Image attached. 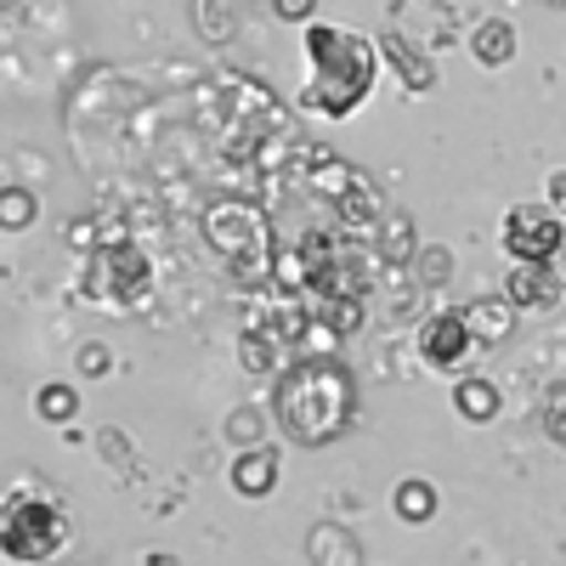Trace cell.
Here are the masks:
<instances>
[{
    "label": "cell",
    "mask_w": 566,
    "mask_h": 566,
    "mask_svg": "<svg viewBox=\"0 0 566 566\" xmlns=\"http://www.w3.org/2000/svg\"><path fill=\"white\" fill-rule=\"evenodd\" d=\"M272 419L295 448H328L357 424V374L335 352H301L277 368Z\"/></svg>",
    "instance_id": "6da1fadb"
},
{
    "label": "cell",
    "mask_w": 566,
    "mask_h": 566,
    "mask_svg": "<svg viewBox=\"0 0 566 566\" xmlns=\"http://www.w3.org/2000/svg\"><path fill=\"white\" fill-rule=\"evenodd\" d=\"M301 57H306V85L301 108L323 119H352L380 80V40H363L346 23H306L301 29Z\"/></svg>",
    "instance_id": "7a4b0ae2"
},
{
    "label": "cell",
    "mask_w": 566,
    "mask_h": 566,
    "mask_svg": "<svg viewBox=\"0 0 566 566\" xmlns=\"http://www.w3.org/2000/svg\"><path fill=\"white\" fill-rule=\"evenodd\" d=\"M374 266H386L380 244L363 250V232L352 227H312L301 239V272H306V301L312 306H335V301H368L374 290Z\"/></svg>",
    "instance_id": "3957f363"
},
{
    "label": "cell",
    "mask_w": 566,
    "mask_h": 566,
    "mask_svg": "<svg viewBox=\"0 0 566 566\" xmlns=\"http://www.w3.org/2000/svg\"><path fill=\"white\" fill-rule=\"evenodd\" d=\"M210 255L239 277V283H272L277 244H272V221L255 199H216L199 221Z\"/></svg>",
    "instance_id": "277c9868"
},
{
    "label": "cell",
    "mask_w": 566,
    "mask_h": 566,
    "mask_svg": "<svg viewBox=\"0 0 566 566\" xmlns=\"http://www.w3.org/2000/svg\"><path fill=\"white\" fill-rule=\"evenodd\" d=\"M80 295L91 306H108V312L148 306V295H154V261L142 255L136 244H125V239H108V244H97L85 255Z\"/></svg>",
    "instance_id": "5b68a950"
},
{
    "label": "cell",
    "mask_w": 566,
    "mask_h": 566,
    "mask_svg": "<svg viewBox=\"0 0 566 566\" xmlns=\"http://www.w3.org/2000/svg\"><path fill=\"white\" fill-rule=\"evenodd\" d=\"M0 549L18 566H40L57 560L69 549V515L57 499H34V493H12L0 510Z\"/></svg>",
    "instance_id": "8992f818"
},
{
    "label": "cell",
    "mask_w": 566,
    "mask_h": 566,
    "mask_svg": "<svg viewBox=\"0 0 566 566\" xmlns=\"http://www.w3.org/2000/svg\"><path fill=\"white\" fill-rule=\"evenodd\" d=\"M499 244H504L510 261H538V266H549V261L566 250V216H555L549 205H515V210L504 216Z\"/></svg>",
    "instance_id": "52a82bcc"
},
{
    "label": "cell",
    "mask_w": 566,
    "mask_h": 566,
    "mask_svg": "<svg viewBox=\"0 0 566 566\" xmlns=\"http://www.w3.org/2000/svg\"><path fill=\"white\" fill-rule=\"evenodd\" d=\"M470 352H476V335H470V323H464V306L453 312H431L419 323V357L424 368H437V374H459L470 363Z\"/></svg>",
    "instance_id": "ba28073f"
},
{
    "label": "cell",
    "mask_w": 566,
    "mask_h": 566,
    "mask_svg": "<svg viewBox=\"0 0 566 566\" xmlns=\"http://www.w3.org/2000/svg\"><path fill=\"white\" fill-rule=\"evenodd\" d=\"M504 295L522 306V312H544V306H555V295H560V283H555V272L549 266H538V261H515L510 266V277H504Z\"/></svg>",
    "instance_id": "9c48e42d"
},
{
    "label": "cell",
    "mask_w": 566,
    "mask_h": 566,
    "mask_svg": "<svg viewBox=\"0 0 566 566\" xmlns=\"http://www.w3.org/2000/svg\"><path fill=\"white\" fill-rule=\"evenodd\" d=\"M515 306L510 295H482V301H470L464 306V323H470V335H476V346H499L515 335Z\"/></svg>",
    "instance_id": "30bf717a"
},
{
    "label": "cell",
    "mask_w": 566,
    "mask_h": 566,
    "mask_svg": "<svg viewBox=\"0 0 566 566\" xmlns=\"http://www.w3.org/2000/svg\"><path fill=\"white\" fill-rule=\"evenodd\" d=\"M380 57L397 69V80L408 91H437V63L424 57V45H413L402 34H380Z\"/></svg>",
    "instance_id": "8fae6325"
},
{
    "label": "cell",
    "mask_w": 566,
    "mask_h": 566,
    "mask_svg": "<svg viewBox=\"0 0 566 566\" xmlns=\"http://www.w3.org/2000/svg\"><path fill=\"white\" fill-rule=\"evenodd\" d=\"M232 488H239V499H266L277 488V453L272 448H244L239 459H232Z\"/></svg>",
    "instance_id": "7c38bea8"
},
{
    "label": "cell",
    "mask_w": 566,
    "mask_h": 566,
    "mask_svg": "<svg viewBox=\"0 0 566 566\" xmlns=\"http://www.w3.org/2000/svg\"><path fill=\"white\" fill-rule=\"evenodd\" d=\"M283 346H290V340H283L272 323H250V328H244V340H239V363H244L250 374L290 368V363H283Z\"/></svg>",
    "instance_id": "4fadbf2b"
},
{
    "label": "cell",
    "mask_w": 566,
    "mask_h": 566,
    "mask_svg": "<svg viewBox=\"0 0 566 566\" xmlns=\"http://www.w3.org/2000/svg\"><path fill=\"white\" fill-rule=\"evenodd\" d=\"M470 52H476L482 69H504V63L515 57V23H504V18L476 23V34H470Z\"/></svg>",
    "instance_id": "5bb4252c"
},
{
    "label": "cell",
    "mask_w": 566,
    "mask_h": 566,
    "mask_svg": "<svg viewBox=\"0 0 566 566\" xmlns=\"http://www.w3.org/2000/svg\"><path fill=\"white\" fill-rule=\"evenodd\" d=\"M453 408H459L470 424H488V419H499V386H493V380H476V374H470V380H459V386H453Z\"/></svg>",
    "instance_id": "9a60e30c"
},
{
    "label": "cell",
    "mask_w": 566,
    "mask_h": 566,
    "mask_svg": "<svg viewBox=\"0 0 566 566\" xmlns=\"http://www.w3.org/2000/svg\"><path fill=\"white\" fill-rule=\"evenodd\" d=\"M391 510L402 515V522H431L437 515V488L431 482H419V476H408V482H397V493H391Z\"/></svg>",
    "instance_id": "2e32d148"
},
{
    "label": "cell",
    "mask_w": 566,
    "mask_h": 566,
    "mask_svg": "<svg viewBox=\"0 0 566 566\" xmlns=\"http://www.w3.org/2000/svg\"><path fill=\"white\" fill-rule=\"evenodd\" d=\"M374 244H380V255H386V266H402L408 255H413V221L408 216H386L380 227H374Z\"/></svg>",
    "instance_id": "e0dca14e"
},
{
    "label": "cell",
    "mask_w": 566,
    "mask_h": 566,
    "mask_svg": "<svg viewBox=\"0 0 566 566\" xmlns=\"http://www.w3.org/2000/svg\"><path fill=\"white\" fill-rule=\"evenodd\" d=\"M74 408H80V397H74L69 386H45V391L34 397V413H40L45 424H69V419H74Z\"/></svg>",
    "instance_id": "ac0fdd59"
},
{
    "label": "cell",
    "mask_w": 566,
    "mask_h": 566,
    "mask_svg": "<svg viewBox=\"0 0 566 566\" xmlns=\"http://www.w3.org/2000/svg\"><path fill=\"white\" fill-rule=\"evenodd\" d=\"M29 221H34V193H29V187H7V193H0V227L23 232Z\"/></svg>",
    "instance_id": "d6986e66"
},
{
    "label": "cell",
    "mask_w": 566,
    "mask_h": 566,
    "mask_svg": "<svg viewBox=\"0 0 566 566\" xmlns=\"http://www.w3.org/2000/svg\"><path fill=\"white\" fill-rule=\"evenodd\" d=\"M199 29L210 34V40H227L232 29H239V18H232V7H227V0H199Z\"/></svg>",
    "instance_id": "ffe728a7"
},
{
    "label": "cell",
    "mask_w": 566,
    "mask_h": 566,
    "mask_svg": "<svg viewBox=\"0 0 566 566\" xmlns=\"http://www.w3.org/2000/svg\"><path fill=\"white\" fill-rule=\"evenodd\" d=\"M544 431H549V442L566 448V391H555V397L544 402Z\"/></svg>",
    "instance_id": "44dd1931"
},
{
    "label": "cell",
    "mask_w": 566,
    "mask_h": 566,
    "mask_svg": "<svg viewBox=\"0 0 566 566\" xmlns=\"http://www.w3.org/2000/svg\"><path fill=\"white\" fill-rule=\"evenodd\" d=\"M272 12L283 18V23H317V0H272Z\"/></svg>",
    "instance_id": "7402d4cb"
},
{
    "label": "cell",
    "mask_w": 566,
    "mask_h": 566,
    "mask_svg": "<svg viewBox=\"0 0 566 566\" xmlns=\"http://www.w3.org/2000/svg\"><path fill=\"white\" fill-rule=\"evenodd\" d=\"M80 374H91V380H103V374L114 368V357H108V346H80Z\"/></svg>",
    "instance_id": "603a6c76"
},
{
    "label": "cell",
    "mask_w": 566,
    "mask_h": 566,
    "mask_svg": "<svg viewBox=\"0 0 566 566\" xmlns=\"http://www.w3.org/2000/svg\"><path fill=\"white\" fill-rule=\"evenodd\" d=\"M227 431L239 437V442H255V431H261V413H255V408H239V413L227 419Z\"/></svg>",
    "instance_id": "cb8c5ba5"
},
{
    "label": "cell",
    "mask_w": 566,
    "mask_h": 566,
    "mask_svg": "<svg viewBox=\"0 0 566 566\" xmlns=\"http://www.w3.org/2000/svg\"><path fill=\"white\" fill-rule=\"evenodd\" d=\"M544 193H549V210H555V216H566V170H555V176L544 181Z\"/></svg>",
    "instance_id": "d4e9b609"
},
{
    "label": "cell",
    "mask_w": 566,
    "mask_h": 566,
    "mask_svg": "<svg viewBox=\"0 0 566 566\" xmlns=\"http://www.w3.org/2000/svg\"><path fill=\"white\" fill-rule=\"evenodd\" d=\"M549 272H555V283H560V290H566V250H560V255L549 261Z\"/></svg>",
    "instance_id": "484cf974"
},
{
    "label": "cell",
    "mask_w": 566,
    "mask_h": 566,
    "mask_svg": "<svg viewBox=\"0 0 566 566\" xmlns=\"http://www.w3.org/2000/svg\"><path fill=\"white\" fill-rule=\"evenodd\" d=\"M549 7H566V0H549Z\"/></svg>",
    "instance_id": "4316f807"
}]
</instances>
